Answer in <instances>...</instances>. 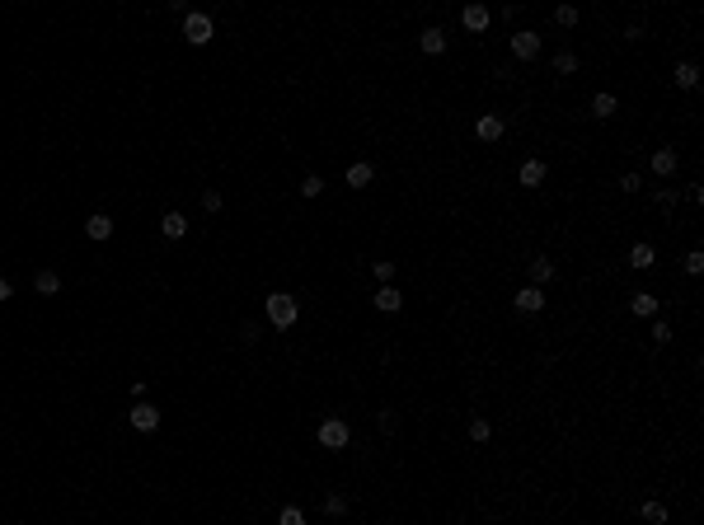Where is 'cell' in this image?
<instances>
[{
    "mask_svg": "<svg viewBox=\"0 0 704 525\" xmlns=\"http://www.w3.org/2000/svg\"><path fill=\"white\" fill-rule=\"evenodd\" d=\"M554 71H559V76H573V71H578V57H573V52H559V57H554Z\"/></svg>",
    "mask_w": 704,
    "mask_h": 525,
    "instance_id": "cell-25",
    "label": "cell"
},
{
    "mask_svg": "<svg viewBox=\"0 0 704 525\" xmlns=\"http://www.w3.org/2000/svg\"><path fill=\"white\" fill-rule=\"evenodd\" d=\"M202 206H207V211H221V192H216V188H207V192H202Z\"/></svg>",
    "mask_w": 704,
    "mask_h": 525,
    "instance_id": "cell-31",
    "label": "cell"
},
{
    "mask_svg": "<svg viewBox=\"0 0 704 525\" xmlns=\"http://www.w3.org/2000/svg\"><path fill=\"white\" fill-rule=\"evenodd\" d=\"M263 309H268V319H272V328H291L301 319V300H296V295H287V291H272L263 300Z\"/></svg>",
    "mask_w": 704,
    "mask_h": 525,
    "instance_id": "cell-1",
    "label": "cell"
},
{
    "mask_svg": "<svg viewBox=\"0 0 704 525\" xmlns=\"http://www.w3.org/2000/svg\"><path fill=\"white\" fill-rule=\"evenodd\" d=\"M33 291H43V295H57V291H62V277H57L52 267H38V272H33Z\"/></svg>",
    "mask_w": 704,
    "mask_h": 525,
    "instance_id": "cell-14",
    "label": "cell"
},
{
    "mask_svg": "<svg viewBox=\"0 0 704 525\" xmlns=\"http://www.w3.org/2000/svg\"><path fill=\"white\" fill-rule=\"evenodd\" d=\"M512 305L521 309V314H540V309H545V291H540V286H521Z\"/></svg>",
    "mask_w": 704,
    "mask_h": 525,
    "instance_id": "cell-5",
    "label": "cell"
},
{
    "mask_svg": "<svg viewBox=\"0 0 704 525\" xmlns=\"http://www.w3.org/2000/svg\"><path fill=\"white\" fill-rule=\"evenodd\" d=\"M277 525H305V511H301V507H282Z\"/></svg>",
    "mask_w": 704,
    "mask_h": 525,
    "instance_id": "cell-28",
    "label": "cell"
},
{
    "mask_svg": "<svg viewBox=\"0 0 704 525\" xmlns=\"http://www.w3.org/2000/svg\"><path fill=\"white\" fill-rule=\"evenodd\" d=\"M488 436H493L488 417H474V422H469V441H488Z\"/></svg>",
    "mask_w": 704,
    "mask_h": 525,
    "instance_id": "cell-26",
    "label": "cell"
},
{
    "mask_svg": "<svg viewBox=\"0 0 704 525\" xmlns=\"http://www.w3.org/2000/svg\"><path fill=\"white\" fill-rule=\"evenodd\" d=\"M686 272H690V277H700V272H704V253H700V248H690V253H686Z\"/></svg>",
    "mask_w": 704,
    "mask_h": 525,
    "instance_id": "cell-29",
    "label": "cell"
},
{
    "mask_svg": "<svg viewBox=\"0 0 704 525\" xmlns=\"http://www.w3.org/2000/svg\"><path fill=\"white\" fill-rule=\"evenodd\" d=\"M639 516H643L648 525H667V507H662V502H643Z\"/></svg>",
    "mask_w": 704,
    "mask_h": 525,
    "instance_id": "cell-21",
    "label": "cell"
},
{
    "mask_svg": "<svg viewBox=\"0 0 704 525\" xmlns=\"http://www.w3.org/2000/svg\"><path fill=\"white\" fill-rule=\"evenodd\" d=\"M545 160H521V169H516V178H521V188H540L545 183Z\"/></svg>",
    "mask_w": 704,
    "mask_h": 525,
    "instance_id": "cell-7",
    "label": "cell"
},
{
    "mask_svg": "<svg viewBox=\"0 0 704 525\" xmlns=\"http://www.w3.org/2000/svg\"><path fill=\"white\" fill-rule=\"evenodd\" d=\"M347 441H352V427H347L343 417H324V422H319V446L324 450H343Z\"/></svg>",
    "mask_w": 704,
    "mask_h": 525,
    "instance_id": "cell-3",
    "label": "cell"
},
{
    "mask_svg": "<svg viewBox=\"0 0 704 525\" xmlns=\"http://www.w3.org/2000/svg\"><path fill=\"white\" fill-rule=\"evenodd\" d=\"M629 309L639 314V319H653L657 314V295H648V291H639V295H629Z\"/></svg>",
    "mask_w": 704,
    "mask_h": 525,
    "instance_id": "cell-17",
    "label": "cell"
},
{
    "mask_svg": "<svg viewBox=\"0 0 704 525\" xmlns=\"http://www.w3.org/2000/svg\"><path fill=\"white\" fill-rule=\"evenodd\" d=\"M319 192H324V178H319V174H305V178H301V197H319Z\"/></svg>",
    "mask_w": 704,
    "mask_h": 525,
    "instance_id": "cell-23",
    "label": "cell"
},
{
    "mask_svg": "<svg viewBox=\"0 0 704 525\" xmlns=\"http://www.w3.org/2000/svg\"><path fill=\"white\" fill-rule=\"evenodd\" d=\"M418 43H422V52H427V57H441V52H446V33H441V29H422Z\"/></svg>",
    "mask_w": 704,
    "mask_h": 525,
    "instance_id": "cell-15",
    "label": "cell"
},
{
    "mask_svg": "<svg viewBox=\"0 0 704 525\" xmlns=\"http://www.w3.org/2000/svg\"><path fill=\"white\" fill-rule=\"evenodd\" d=\"M488 19H493V15H488V5H465L460 24H465L469 33H484V29H488Z\"/></svg>",
    "mask_w": 704,
    "mask_h": 525,
    "instance_id": "cell-10",
    "label": "cell"
},
{
    "mask_svg": "<svg viewBox=\"0 0 704 525\" xmlns=\"http://www.w3.org/2000/svg\"><path fill=\"white\" fill-rule=\"evenodd\" d=\"M212 33H216V29H212V15H202V10H188V15H184V38L193 47H207V43H212Z\"/></svg>",
    "mask_w": 704,
    "mask_h": 525,
    "instance_id": "cell-2",
    "label": "cell"
},
{
    "mask_svg": "<svg viewBox=\"0 0 704 525\" xmlns=\"http://www.w3.org/2000/svg\"><path fill=\"white\" fill-rule=\"evenodd\" d=\"M653 258H657V248L648 244V239H639V244L629 248V267H639V272H648V267H653Z\"/></svg>",
    "mask_w": 704,
    "mask_h": 525,
    "instance_id": "cell-11",
    "label": "cell"
},
{
    "mask_svg": "<svg viewBox=\"0 0 704 525\" xmlns=\"http://www.w3.org/2000/svg\"><path fill=\"white\" fill-rule=\"evenodd\" d=\"M554 24H559V29H573V24H578V10H573V5H559V10H554Z\"/></svg>",
    "mask_w": 704,
    "mask_h": 525,
    "instance_id": "cell-24",
    "label": "cell"
},
{
    "mask_svg": "<svg viewBox=\"0 0 704 525\" xmlns=\"http://www.w3.org/2000/svg\"><path fill=\"white\" fill-rule=\"evenodd\" d=\"M620 188H625V192H639V188H643L639 174H625V178H620Z\"/></svg>",
    "mask_w": 704,
    "mask_h": 525,
    "instance_id": "cell-32",
    "label": "cell"
},
{
    "mask_svg": "<svg viewBox=\"0 0 704 525\" xmlns=\"http://www.w3.org/2000/svg\"><path fill=\"white\" fill-rule=\"evenodd\" d=\"M615 108H620V104H615V94H596V99H592L596 118H615Z\"/></svg>",
    "mask_w": 704,
    "mask_h": 525,
    "instance_id": "cell-22",
    "label": "cell"
},
{
    "mask_svg": "<svg viewBox=\"0 0 704 525\" xmlns=\"http://www.w3.org/2000/svg\"><path fill=\"white\" fill-rule=\"evenodd\" d=\"M512 57H521V62H535V57H540V33H531V29L512 33Z\"/></svg>",
    "mask_w": 704,
    "mask_h": 525,
    "instance_id": "cell-4",
    "label": "cell"
},
{
    "mask_svg": "<svg viewBox=\"0 0 704 525\" xmlns=\"http://www.w3.org/2000/svg\"><path fill=\"white\" fill-rule=\"evenodd\" d=\"M399 305H404V295L394 291V286H380V291H375V309H380V314H394Z\"/></svg>",
    "mask_w": 704,
    "mask_h": 525,
    "instance_id": "cell-16",
    "label": "cell"
},
{
    "mask_svg": "<svg viewBox=\"0 0 704 525\" xmlns=\"http://www.w3.org/2000/svg\"><path fill=\"white\" fill-rule=\"evenodd\" d=\"M502 132H507V122H502L498 113H484V118L474 122V136H479V141H498Z\"/></svg>",
    "mask_w": 704,
    "mask_h": 525,
    "instance_id": "cell-8",
    "label": "cell"
},
{
    "mask_svg": "<svg viewBox=\"0 0 704 525\" xmlns=\"http://www.w3.org/2000/svg\"><path fill=\"white\" fill-rule=\"evenodd\" d=\"M371 178H375L371 164H352V169H347V188H366Z\"/></svg>",
    "mask_w": 704,
    "mask_h": 525,
    "instance_id": "cell-20",
    "label": "cell"
},
{
    "mask_svg": "<svg viewBox=\"0 0 704 525\" xmlns=\"http://www.w3.org/2000/svg\"><path fill=\"white\" fill-rule=\"evenodd\" d=\"M676 164H681V155L672 150V146H662V150H653V174H662V178H672Z\"/></svg>",
    "mask_w": 704,
    "mask_h": 525,
    "instance_id": "cell-9",
    "label": "cell"
},
{
    "mask_svg": "<svg viewBox=\"0 0 704 525\" xmlns=\"http://www.w3.org/2000/svg\"><path fill=\"white\" fill-rule=\"evenodd\" d=\"M324 511H329V516H343V511H347V497H343V493H329V497H324Z\"/></svg>",
    "mask_w": 704,
    "mask_h": 525,
    "instance_id": "cell-27",
    "label": "cell"
},
{
    "mask_svg": "<svg viewBox=\"0 0 704 525\" xmlns=\"http://www.w3.org/2000/svg\"><path fill=\"white\" fill-rule=\"evenodd\" d=\"M0 300H10V281L0 277Z\"/></svg>",
    "mask_w": 704,
    "mask_h": 525,
    "instance_id": "cell-33",
    "label": "cell"
},
{
    "mask_svg": "<svg viewBox=\"0 0 704 525\" xmlns=\"http://www.w3.org/2000/svg\"><path fill=\"white\" fill-rule=\"evenodd\" d=\"M85 234H90V239H109V234H113V216H109V211H94V216L85 220Z\"/></svg>",
    "mask_w": 704,
    "mask_h": 525,
    "instance_id": "cell-13",
    "label": "cell"
},
{
    "mask_svg": "<svg viewBox=\"0 0 704 525\" xmlns=\"http://www.w3.org/2000/svg\"><path fill=\"white\" fill-rule=\"evenodd\" d=\"M160 230H165V239H184V234H188V216H184V211H165Z\"/></svg>",
    "mask_w": 704,
    "mask_h": 525,
    "instance_id": "cell-12",
    "label": "cell"
},
{
    "mask_svg": "<svg viewBox=\"0 0 704 525\" xmlns=\"http://www.w3.org/2000/svg\"><path fill=\"white\" fill-rule=\"evenodd\" d=\"M653 342H672V324H667V319H657V324H653Z\"/></svg>",
    "mask_w": 704,
    "mask_h": 525,
    "instance_id": "cell-30",
    "label": "cell"
},
{
    "mask_svg": "<svg viewBox=\"0 0 704 525\" xmlns=\"http://www.w3.org/2000/svg\"><path fill=\"white\" fill-rule=\"evenodd\" d=\"M676 85H681V90H695V85H700V66L695 62H676Z\"/></svg>",
    "mask_w": 704,
    "mask_h": 525,
    "instance_id": "cell-18",
    "label": "cell"
},
{
    "mask_svg": "<svg viewBox=\"0 0 704 525\" xmlns=\"http://www.w3.org/2000/svg\"><path fill=\"white\" fill-rule=\"evenodd\" d=\"M549 277H554V262H549V258H531V286H545Z\"/></svg>",
    "mask_w": 704,
    "mask_h": 525,
    "instance_id": "cell-19",
    "label": "cell"
},
{
    "mask_svg": "<svg viewBox=\"0 0 704 525\" xmlns=\"http://www.w3.org/2000/svg\"><path fill=\"white\" fill-rule=\"evenodd\" d=\"M132 427H137V432H156L160 427V408L156 403H137V408H132Z\"/></svg>",
    "mask_w": 704,
    "mask_h": 525,
    "instance_id": "cell-6",
    "label": "cell"
}]
</instances>
